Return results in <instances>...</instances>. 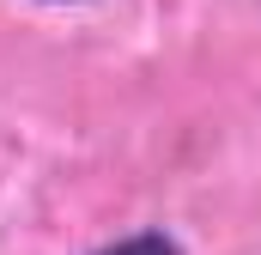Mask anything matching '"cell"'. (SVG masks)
<instances>
[{
    "mask_svg": "<svg viewBox=\"0 0 261 255\" xmlns=\"http://www.w3.org/2000/svg\"><path fill=\"white\" fill-rule=\"evenodd\" d=\"M110 255H176L164 237H134V243H122V249H110Z\"/></svg>",
    "mask_w": 261,
    "mask_h": 255,
    "instance_id": "6da1fadb",
    "label": "cell"
}]
</instances>
